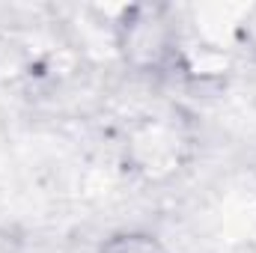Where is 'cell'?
Here are the masks:
<instances>
[{"label":"cell","instance_id":"1","mask_svg":"<svg viewBox=\"0 0 256 253\" xmlns=\"http://www.w3.org/2000/svg\"><path fill=\"white\" fill-rule=\"evenodd\" d=\"M102 253H164V248L152 236H116L102 248Z\"/></svg>","mask_w":256,"mask_h":253}]
</instances>
